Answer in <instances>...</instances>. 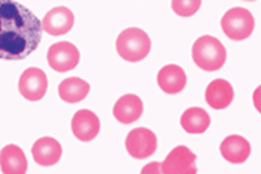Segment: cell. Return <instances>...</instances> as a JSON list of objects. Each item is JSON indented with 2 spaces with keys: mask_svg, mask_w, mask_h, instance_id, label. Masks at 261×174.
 I'll return each instance as SVG.
<instances>
[{
  "mask_svg": "<svg viewBox=\"0 0 261 174\" xmlns=\"http://www.w3.org/2000/svg\"><path fill=\"white\" fill-rule=\"evenodd\" d=\"M42 22L25 6L0 0V60L18 61L33 54L42 40Z\"/></svg>",
  "mask_w": 261,
  "mask_h": 174,
  "instance_id": "6da1fadb",
  "label": "cell"
},
{
  "mask_svg": "<svg viewBox=\"0 0 261 174\" xmlns=\"http://www.w3.org/2000/svg\"><path fill=\"white\" fill-rule=\"evenodd\" d=\"M193 60L201 70L215 72L224 66L227 60V51L217 38L201 36L193 45Z\"/></svg>",
  "mask_w": 261,
  "mask_h": 174,
  "instance_id": "7a4b0ae2",
  "label": "cell"
},
{
  "mask_svg": "<svg viewBox=\"0 0 261 174\" xmlns=\"http://www.w3.org/2000/svg\"><path fill=\"white\" fill-rule=\"evenodd\" d=\"M117 52L122 60L130 63L142 61L151 51V39L138 27H130L121 32L117 38Z\"/></svg>",
  "mask_w": 261,
  "mask_h": 174,
  "instance_id": "3957f363",
  "label": "cell"
},
{
  "mask_svg": "<svg viewBox=\"0 0 261 174\" xmlns=\"http://www.w3.org/2000/svg\"><path fill=\"white\" fill-rule=\"evenodd\" d=\"M221 27L227 38L239 42L252 35L255 27V19L252 14L245 8H231L221 18Z\"/></svg>",
  "mask_w": 261,
  "mask_h": 174,
  "instance_id": "277c9868",
  "label": "cell"
},
{
  "mask_svg": "<svg viewBox=\"0 0 261 174\" xmlns=\"http://www.w3.org/2000/svg\"><path fill=\"white\" fill-rule=\"evenodd\" d=\"M80 49L70 42H59L49 46L46 52V61L49 67L59 73L73 70L80 64Z\"/></svg>",
  "mask_w": 261,
  "mask_h": 174,
  "instance_id": "5b68a950",
  "label": "cell"
},
{
  "mask_svg": "<svg viewBox=\"0 0 261 174\" xmlns=\"http://www.w3.org/2000/svg\"><path fill=\"white\" fill-rule=\"evenodd\" d=\"M20 94L29 101H39L48 91V77L38 67H29L21 73L18 80Z\"/></svg>",
  "mask_w": 261,
  "mask_h": 174,
  "instance_id": "8992f818",
  "label": "cell"
},
{
  "mask_svg": "<svg viewBox=\"0 0 261 174\" xmlns=\"http://www.w3.org/2000/svg\"><path fill=\"white\" fill-rule=\"evenodd\" d=\"M125 149L136 159L149 158L157 151V137L148 128H135L127 134Z\"/></svg>",
  "mask_w": 261,
  "mask_h": 174,
  "instance_id": "52a82bcc",
  "label": "cell"
},
{
  "mask_svg": "<svg viewBox=\"0 0 261 174\" xmlns=\"http://www.w3.org/2000/svg\"><path fill=\"white\" fill-rule=\"evenodd\" d=\"M160 173L196 174V155L187 146H176L160 164Z\"/></svg>",
  "mask_w": 261,
  "mask_h": 174,
  "instance_id": "ba28073f",
  "label": "cell"
},
{
  "mask_svg": "<svg viewBox=\"0 0 261 174\" xmlns=\"http://www.w3.org/2000/svg\"><path fill=\"white\" fill-rule=\"evenodd\" d=\"M40 22H42V30L46 32L48 35L63 36L72 30L75 24V15L69 8L57 6L48 11Z\"/></svg>",
  "mask_w": 261,
  "mask_h": 174,
  "instance_id": "9c48e42d",
  "label": "cell"
},
{
  "mask_svg": "<svg viewBox=\"0 0 261 174\" xmlns=\"http://www.w3.org/2000/svg\"><path fill=\"white\" fill-rule=\"evenodd\" d=\"M72 133L81 141H91L100 133V119L91 110L81 109L72 118Z\"/></svg>",
  "mask_w": 261,
  "mask_h": 174,
  "instance_id": "30bf717a",
  "label": "cell"
},
{
  "mask_svg": "<svg viewBox=\"0 0 261 174\" xmlns=\"http://www.w3.org/2000/svg\"><path fill=\"white\" fill-rule=\"evenodd\" d=\"M63 148L60 141L53 137H42L32 146V156L40 167H51L60 161Z\"/></svg>",
  "mask_w": 261,
  "mask_h": 174,
  "instance_id": "8fae6325",
  "label": "cell"
},
{
  "mask_svg": "<svg viewBox=\"0 0 261 174\" xmlns=\"http://www.w3.org/2000/svg\"><path fill=\"white\" fill-rule=\"evenodd\" d=\"M204 98H206V103L212 109L222 110V109H227L233 103L234 90L230 82H227L224 79H215L207 85Z\"/></svg>",
  "mask_w": 261,
  "mask_h": 174,
  "instance_id": "7c38bea8",
  "label": "cell"
},
{
  "mask_svg": "<svg viewBox=\"0 0 261 174\" xmlns=\"http://www.w3.org/2000/svg\"><path fill=\"white\" fill-rule=\"evenodd\" d=\"M157 83L166 94H179L187 85V75L176 64H167L157 75Z\"/></svg>",
  "mask_w": 261,
  "mask_h": 174,
  "instance_id": "4fadbf2b",
  "label": "cell"
},
{
  "mask_svg": "<svg viewBox=\"0 0 261 174\" xmlns=\"http://www.w3.org/2000/svg\"><path fill=\"white\" fill-rule=\"evenodd\" d=\"M220 152L225 161L231 164H242L251 155V144L242 135H228L222 140Z\"/></svg>",
  "mask_w": 261,
  "mask_h": 174,
  "instance_id": "5bb4252c",
  "label": "cell"
},
{
  "mask_svg": "<svg viewBox=\"0 0 261 174\" xmlns=\"http://www.w3.org/2000/svg\"><path fill=\"white\" fill-rule=\"evenodd\" d=\"M27 167V158L20 146L6 144L0 151V170L3 174H24Z\"/></svg>",
  "mask_w": 261,
  "mask_h": 174,
  "instance_id": "9a60e30c",
  "label": "cell"
},
{
  "mask_svg": "<svg viewBox=\"0 0 261 174\" xmlns=\"http://www.w3.org/2000/svg\"><path fill=\"white\" fill-rule=\"evenodd\" d=\"M143 113V103L135 94H125L120 97V100L114 106V116L121 124H132L136 122Z\"/></svg>",
  "mask_w": 261,
  "mask_h": 174,
  "instance_id": "2e32d148",
  "label": "cell"
},
{
  "mask_svg": "<svg viewBox=\"0 0 261 174\" xmlns=\"http://www.w3.org/2000/svg\"><path fill=\"white\" fill-rule=\"evenodd\" d=\"M211 125V116L201 107L187 109L181 116V127L188 134H203Z\"/></svg>",
  "mask_w": 261,
  "mask_h": 174,
  "instance_id": "e0dca14e",
  "label": "cell"
},
{
  "mask_svg": "<svg viewBox=\"0 0 261 174\" xmlns=\"http://www.w3.org/2000/svg\"><path fill=\"white\" fill-rule=\"evenodd\" d=\"M90 93V85L81 77H67L59 85V96L66 103H80Z\"/></svg>",
  "mask_w": 261,
  "mask_h": 174,
  "instance_id": "ac0fdd59",
  "label": "cell"
},
{
  "mask_svg": "<svg viewBox=\"0 0 261 174\" xmlns=\"http://www.w3.org/2000/svg\"><path fill=\"white\" fill-rule=\"evenodd\" d=\"M201 0H172V9L179 17H193L200 9Z\"/></svg>",
  "mask_w": 261,
  "mask_h": 174,
  "instance_id": "d6986e66",
  "label": "cell"
},
{
  "mask_svg": "<svg viewBox=\"0 0 261 174\" xmlns=\"http://www.w3.org/2000/svg\"><path fill=\"white\" fill-rule=\"evenodd\" d=\"M146 173H160V164H159V162L148 164V165L142 170V174H146Z\"/></svg>",
  "mask_w": 261,
  "mask_h": 174,
  "instance_id": "ffe728a7",
  "label": "cell"
},
{
  "mask_svg": "<svg viewBox=\"0 0 261 174\" xmlns=\"http://www.w3.org/2000/svg\"><path fill=\"white\" fill-rule=\"evenodd\" d=\"M246 2H254V0H246Z\"/></svg>",
  "mask_w": 261,
  "mask_h": 174,
  "instance_id": "44dd1931",
  "label": "cell"
}]
</instances>
